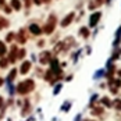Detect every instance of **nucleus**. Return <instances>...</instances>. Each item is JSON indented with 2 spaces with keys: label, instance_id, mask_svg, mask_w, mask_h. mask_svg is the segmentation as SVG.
I'll list each match as a JSON object with an SVG mask.
<instances>
[{
  "label": "nucleus",
  "instance_id": "nucleus-1",
  "mask_svg": "<svg viewBox=\"0 0 121 121\" xmlns=\"http://www.w3.org/2000/svg\"><path fill=\"white\" fill-rule=\"evenodd\" d=\"M34 89H35V82L32 79H25L17 85V92L20 95H26V93L32 92Z\"/></svg>",
  "mask_w": 121,
  "mask_h": 121
},
{
  "label": "nucleus",
  "instance_id": "nucleus-2",
  "mask_svg": "<svg viewBox=\"0 0 121 121\" xmlns=\"http://www.w3.org/2000/svg\"><path fill=\"white\" fill-rule=\"evenodd\" d=\"M56 24H57V17H56L54 14H50V15H49V18H48V21H46V24H45V26L42 28V34L50 35V34L54 31Z\"/></svg>",
  "mask_w": 121,
  "mask_h": 121
},
{
  "label": "nucleus",
  "instance_id": "nucleus-3",
  "mask_svg": "<svg viewBox=\"0 0 121 121\" xmlns=\"http://www.w3.org/2000/svg\"><path fill=\"white\" fill-rule=\"evenodd\" d=\"M100 17H102V13L100 11L93 13L91 15V18H89V26H96L97 22H99V20H100Z\"/></svg>",
  "mask_w": 121,
  "mask_h": 121
},
{
  "label": "nucleus",
  "instance_id": "nucleus-4",
  "mask_svg": "<svg viewBox=\"0 0 121 121\" xmlns=\"http://www.w3.org/2000/svg\"><path fill=\"white\" fill-rule=\"evenodd\" d=\"M75 18V13H68L64 18H63V21H61V26H68V25L73 22V20Z\"/></svg>",
  "mask_w": 121,
  "mask_h": 121
},
{
  "label": "nucleus",
  "instance_id": "nucleus-5",
  "mask_svg": "<svg viewBox=\"0 0 121 121\" xmlns=\"http://www.w3.org/2000/svg\"><path fill=\"white\" fill-rule=\"evenodd\" d=\"M50 52H42L40 53V56H39V61H40V64L43 65V64H48L49 61H50Z\"/></svg>",
  "mask_w": 121,
  "mask_h": 121
},
{
  "label": "nucleus",
  "instance_id": "nucleus-6",
  "mask_svg": "<svg viewBox=\"0 0 121 121\" xmlns=\"http://www.w3.org/2000/svg\"><path fill=\"white\" fill-rule=\"evenodd\" d=\"M120 86H121L120 79H117V81H113V79H111V82H110V91H111V93H117Z\"/></svg>",
  "mask_w": 121,
  "mask_h": 121
},
{
  "label": "nucleus",
  "instance_id": "nucleus-7",
  "mask_svg": "<svg viewBox=\"0 0 121 121\" xmlns=\"http://www.w3.org/2000/svg\"><path fill=\"white\" fill-rule=\"evenodd\" d=\"M29 31H31V34L35 35V36H39V35L42 34V29L39 28V25L38 24H31L29 25Z\"/></svg>",
  "mask_w": 121,
  "mask_h": 121
},
{
  "label": "nucleus",
  "instance_id": "nucleus-8",
  "mask_svg": "<svg viewBox=\"0 0 121 121\" xmlns=\"http://www.w3.org/2000/svg\"><path fill=\"white\" fill-rule=\"evenodd\" d=\"M29 70H31V63H29V61H24L22 65H21V68H20L21 74H26Z\"/></svg>",
  "mask_w": 121,
  "mask_h": 121
},
{
  "label": "nucleus",
  "instance_id": "nucleus-9",
  "mask_svg": "<svg viewBox=\"0 0 121 121\" xmlns=\"http://www.w3.org/2000/svg\"><path fill=\"white\" fill-rule=\"evenodd\" d=\"M17 42H18V43H25V42H26V36H25L24 29L20 31V34H18V36H17Z\"/></svg>",
  "mask_w": 121,
  "mask_h": 121
},
{
  "label": "nucleus",
  "instance_id": "nucleus-10",
  "mask_svg": "<svg viewBox=\"0 0 121 121\" xmlns=\"http://www.w3.org/2000/svg\"><path fill=\"white\" fill-rule=\"evenodd\" d=\"M10 7L14 9V10H17V11L21 10V1H20V0H11V1H10Z\"/></svg>",
  "mask_w": 121,
  "mask_h": 121
},
{
  "label": "nucleus",
  "instance_id": "nucleus-11",
  "mask_svg": "<svg viewBox=\"0 0 121 121\" xmlns=\"http://www.w3.org/2000/svg\"><path fill=\"white\" fill-rule=\"evenodd\" d=\"M15 53H17V48H15V46H13L11 52H10V56H9V61H11V63H14V61H15V59H17Z\"/></svg>",
  "mask_w": 121,
  "mask_h": 121
},
{
  "label": "nucleus",
  "instance_id": "nucleus-12",
  "mask_svg": "<svg viewBox=\"0 0 121 121\" xmlns=\"http://www.w3.org/2000/svg\"><path fill=\"white\" fill-rule=\"evenodd\" d=\"M9 24H10V22H9V20H7V18L0 17V31H1V29H4V28H7Z\"/></svg>",
  "mask_w": 121,
  "mask_h": 121
},
{
  "label": "nucleus",
  "instance_id": "nucleus-13",
  "mask_svg": "<svg viewBox=\"0 0 121 121\" xmlns=\"http://www.w3.org/2000/svg\"><path fill=\"white\" fill-rule=\"evenodd\" d=\"M79 34H81V36H84V38H89V28L88 26H82L79 29Z\"/></svg>",
  "mask_w": 121,
  "mask_h": 121
},
{
  "label": "nucleus",
  "instance_id": "nucleus-14",
  "mask_svg": "<svg viewBox=\"0 0 121 121\" xmlns=\"http://www.w3.org/2000/svg\"><path fill=\"white\" fill-rule=\"evenodd\" d=\"M29 111H31L29 102H28V100H25V107H24V111H21V114H22V116H28V114H29Z\"/></svg>",
  "mask_w": 121,
  "mask_h": 121
},
{
  "label": "nucleus",
  "instance_id": "nucleus-15",
  "mask_svg": "<svg viewBox=\"0 0 121 121\" xmlns=\"http://www.w3.org/2000/svg\"><path fill=\"white\" fill-rule=\"evenodd\" d=\"M63 49H64V43L60 42V43H57V46H54V50H53V52H54V54H59Z\"/></svg>",
  "mask_w": 121,
  "mask_h": 121
},
{
  "label": "nucleus",
  "instance_id": "nucleus-16",
  "mask_svg": "<svg viewBox=\"0 0 121 121\" xmlns=\"http://www.w3.org/2000/svg\"><path fill=\"white\" fill-rule=\"evenodd\" d=\"M6 52H7V49H6V45L3 43V42H0V59L6 54Z\"/></svg>",
  "mask_w": 121,
  "mask_h": 121
},
{
  "label": "nucleus",
  "instance_id": "nucleus-17",
  "mask_svg": "<svg viewBox=\"0 0 121 121\" xmlns=\"http://www.w3.org/2000/svg\"><path fill=\"white\" fill-rule=\"evenodd\" d=\"M15 75H17V70H15V68H13L11 71H10V74H9V77H7V79H9V81L11 82L13 79L15 78Z\"/></svg>",
  "mask_w": 121,
  "mask_h": 121
},
{
  "label": "nucleus",
  "instance_id": "nucleus-18",
  "mask_svg": "<svg viewBox=\"0 0 121 121\" xmlns=\"http://www.w3.org/2000/svg\"><path fill=\"white\" fill-rule=\"evenodd\" d=\"M54 74V70H49L48 73L45 74V79L46 81H52V75Z\"/></svg>",
  "mask_w": 121,
  "mask_h": 121
},
{
  "label": "nucleus",
  "instance_id": "nucleus-19",
  "mask_svg": "<svg viewBox=\"0 0 121 121\" xmlns=\"http://www.w3.org/2000/svg\"><path fill=\"white\" fill-rule=\"evenodd\" d=\"M7 65H9V60H6V59H0V67L1 68H7Z\"/></svg>",
  "mask_w": 121,
  "mask_h": 121
},
{
  "label": "nucleus",
  "instance_id": "nucleus-20",
  "mask_svg": "<svg viewBox=\"0 0 121 121\" xmlns=\"http://www.w3.org/2000/svg\"><path fill=\"white\" fill-rule=\"evenodd\" d=\"M114 71H116V67H114V65H111V67H110V70H109L107 77H109V78H111V77H113V74H114Z\"/></svg>",
  "mask_w": 121,
  "mask_h": 121
},
{
  "label": "nucleus",
  "instance_id": "nucleus-21",
  "mask_svg": "<svg viewBox=\"0 0 121 121\" xmlns=\"http://www.w3.org/2000/svg\"><path fill=\"white\" fill-rule=\"evenodd\" d=\"M92 113H93V114H102V113H103V109H102V107H96V109L92 110Z\"/></svg>",
  "mask_w": 121,
  "mask_h": 121
},
{
  "label": "nucleus",
  "instance_id": "nucleus-22",
  "mask_svg": "<svg viewBox=\"0 0 121 121\" xmlns=\"http://www.w3.org/2000/svg\"><path fill=\"white\" fill-rule=\"evenodd\" d=\"M14 38H15V35H14L13 32H10V34H9V35L6 36V40H7V42H11V40L14 39Z\"/></svg>",
  "mask_w": 121,
  "mask_h": 121
},
{
  "label": "nucleus",
  "instance_id": "nucleus-23",
  "mask_svg": "<svg viewBox=\"0 0 121 121\" xmlns=\"http://www.w3.org/2000/svg\"><path fill=\"white\" fill-rule=\"evenodd\" d=\"M114 107L117 110H121V100H117V102L114 103Z\"/></svg>",
  "mask_w": 121,
  "mask_h": 121
},
{
  "label": "nucleus",
  "instance_id": "nucleus-24",
  "mask_svg": "<svg viewBox=\"0 0 121 121\" xmlns=\"http://www.w3.org/2000/svg\"><path fill=\"white\" fill-rule=\"evenodd\" d=\"M102 102H103L106 106H111V103L109 102V99H107V97H103V99H102Z\"/></svg>",
  "mask_w": 121,
  "mask_h": 121
},
{
  "label": "nucleus",
  "instance_id": "nucleus-25",
  "mask_svg": "<svg viewBox=\"0 0 121 121\" xmlns=\"http://www.w3.org/2000/svg\"><path fill=\"white\" fill-rule=\"evenodd\" d=\"M24 56H25V50L22 49V50H20V52H18V59H22Z\"/></svg>",
  "mask_w": 121,
  "mask_h": 121
},
{
  "label": "nucleus",
  "instance_id": "nucleus-26",
  "mask_svg": "<svg viewBox=\"0 0 121 121\" xmlns=\"http://www.w3.org/2000/svg\"><path fill=\"white\" fill-rule=\"evenodd\" d=\"M4 11L7 13V14H10V13H11V7H9V6H4Z\"/></svg>",
  "mask_w": 121,
  "mask_h": 121
},
{
  "label": "nucleus",
  "instance_id": "nucleus-27",
  "mask_svg": "<svg viewBox=\"0 0 121 121\" xmlns=\"http://www.w3.org/2000/svg\"><path fill=\"white\" fill-rule=\"evenodd\" d=\"M43 45H45V40H39V42H38V46H40V48H42Z\"/></svg>",
  "mask_w": 121,
  "mask_h": 121
},
{
  "label": "nucleus",
  "instance_id": "nucleus-28",
  "mask_svg": "<svg viewBox=\"0 0 121 121\" xmlns=\"http://www.w3.org/2000/svg\"><path fill=\"white\" fill-rule=\"evenodd\" d=\"M32 1H34L35 4H38V6H39V4H42V0H32Z\"/></svg>",
  "mask_w": 121,
  "mask_h": 121
},
{
  "label": "nucleus",
  "instance_id": "nucleus-29",
  "mask_svg": "<svg viewBox=\"0 0 121 121\" xmlns=\"http://www.w3.org/2000/svg\"><path fill=\"white\" fill-rule=\"evenodd\" d=\"M25 1V6H26V9H29V0H24Z\"/></svg>",
  "mask_w": 121,
  "mask_h": 121
},
{
  "label": "nucleus",
  "instance_id": "nucleus-30",
  "mask_svg": "<svg viewBox=\"0 0 121 121\" xmlns=\"http://www.w3.org/2000/svg\"><path fill=\"white\" fill-rule=\"evenodd\" d=\"M1 106H3V97L0 96V107H1Z\"/></svg>",
  "mask_w": 121,
  "mask_h": 121
},
{
  "label": "nucleus",
  "instance_id": "nucleus-31",
  "mask_svg": "<svg viewBox=\"0 0 121 121\" xmlns=\"http://www.w3.org/2000/svg\"><path fill=\"white\" fill-rule=\"evenodd\" d=\"M0 6H4V0H0Z\"/></svg>",
  "mask_w": 121,
  "mask_h": 121
},
{
  "label": "nucleus",
  "instance_id": "nucleus-32",
  "mask_svg": "<svg viewBox=\"0 0 121 121\" xmlns=\"http://www.w3.org/2000/svg\"><path fill=\"white\" fill-rule=\"evenodd\" d=\"M1 85H3V79H1V78H0V86H1Z\"/></svg>",
  "mask_w": 121,
  "mask_h": 121
},
{
  "label": "nucleus",
  "instance_id": "nucleus-33",
  "mask_svg": "<svg viewBox=\"0 0 121 121\" xmlns=\"http://www.w3.org/2000/svg\"><path fill=\"white\" fill-rule=\"evenodd\" d=\"M42 1H45V3H49V1H50V0H42Z\"/></svg>",
  "mask_w": 121,
  "mask_h": 121
},
{
  "label": "nucleus",
  "instance_id": "nucleus-34",
  "mask_svg": "<svg viewBox=\"0 0 121 121\" xmlns=\"http://www.w3.org/2000/svg\"><path fill=\"white\" fill-rule=\"evenodd\" d=\"M85 121H89V120H85Z\"/></svg>",
  "mask_w": 121,
  "mask_h": 121
}]
</instances>
